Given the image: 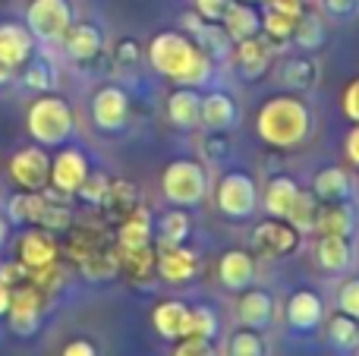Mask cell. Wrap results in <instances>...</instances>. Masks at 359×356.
I'll return each mask as SVG.
<instances>
[{"mask_svg":"<svg viewBox=\"0 0 359 356\" xmlns=\"http://www.w3.org/2000/svg\"><path fill=\"white\" fill-rule=\"evenodd\" d=\"M155 243V218H151V208L139 205L133 208V214H126L117 224V237L114 246L117 249H139V246Z\"/></svg>","mask_w":359,"mask_h":356,"instance_id":"19","label":"cell"},{"mask_svg":"<svg viewBox=\"0 0 359 356\" xmlns=\"http://www.w3.org/2000/svg\"><path fill=\"white\" fill-rule=\"evenodd\" d=\"M353 243L350 237H318L316 243V262L328 275H344L353 268Z\"/></svg>","mask_w":359,"mask_h":356,"instance_id":"26","label":"cell"},{"mask_svg":"<svg viewBox=\"0 0 359 356\" xmlns=\"http://www.w3.org/2000/svg\"><path fill=\"white\" fill-rule=\"evenodd\" d=\"M192 233L189 208H170L158 221V243L155 246H183Z\"/></svg>","mask_w":359,"mask_h":356,"instance_id":"34","label":"cell"},{"mask_svg":"<svg viewBox=\"0 0 359 356\" xmlns=\"http://www.w3.org/2000/svg\"><path fill=\"white\" fill-rule=\"evenodd\" d=\"M104 246H111V240H107V233L101 227L82 224V227H69L67 231V243L60 246V256H69L73 265H82L88 256H95Z\"/></svg>","mask_w":359,"mask_h":356,"instance_id":"24","label":"cell"},{"mask_svg":"<svg viewBox=\"0 0 359 356\" xmlns=\"http://www.w3.org/2000/svg\"><path fill=\"white\" fill-rule=\"evenodd\" d=\"M73 22L76 19L69 0H32L25 10V25L32 38L41 44H60Z\"/></svg>","mask_w":359,"mask_h":356,"instance_id":"6","label":"cell"},{"mask_svg":"<svg viewBox=\"0 0 359 356\" xmlns=\"http://www.w3.org/2000/svg\"><path fill=\"white\" fill-rule=\"evenodd\" d=\"M6 174L16 183V189H25V193H44L50 180V155L41 149V145H25V149H16L6 161Z\"/></svg>","mask_w":359,"mask_h":356,"instance_id":"9","label":"cell"},{"mask_svg":"<svg viewBox=\"0 0 359 356\" xmlns=\"http://www.w3.org/2000/svg\"><path fill=\"white\" fill-rule=\"evenodd\" d=\"M189 315L192 306L183 300H161L155 309H151V325L161 334L164 341H183L189 338Z\"/></svg>","mask_w":359,"mask_h":356,"instance_id":"17","label":"cell"},{"mask_svg":"<svg viewBox=\"0 0 359 356\" xmlns=\"http://www.w3.org/2000/svg\"><path fill=\"white\" fill-rule=\"evenodd\" d=\"M50 199V196H48ZM73 208L69 205H63V202H54L50 199L48 202V208H44V214H41V221H38V227H44V231H50V233H67L69 227H73Z\"/></svg>","mask_w":359,"mask_h":356,"instance_id":"45","label":"cell"},{"mask_svg":"<svg viewBox=\"0 0 359 356\" xmlns=\"http://www.w3.org/2000/svg\"><path fill=\"white\" fill-rule=\"evenodd\" d=\"M227 155H233V136L224 130H208L202 139V158L205 161H224Z\"/></svg>","mask_w":359,"mask_h":356,"instance_id":"46","label":"cell"},{"mask_svg":"<svg viewBox=\"0 0 359 356\" xmlns=\"http://www.w3.org/2000/svg\"><path fill=\"white\" fill-rule=\"evenodd\" d=\"M29 284L41 290L44 296H54V294H60V290L67 287V268H63L60 259H57V262L44 265V268L29 271Z\"/></svg>","mask_w":359,"mask_h":356,"instance_id":"41","label":"cell"},{"mask_svg":"<svg viewBox=\"0 0 359 356\" xmlns=\"http://www.w3.org/2000/svg\"><path fill=\"white\" fill-rule=\"evenodd\" d=\"M92 123L98 132H123L130 126V95L120 85H101L92 95Z\"/></svg>","mask_w":359,"mask_h":356,"instance_id":"10","label":"cell"},{"mask_svg":"<svg viewBox=\"0 0 359 356\" xmlns=\"http://www.w3.org/2000/svg\"><path fill=\"white\" fill-rule=\"evenodd\" d=\"M325 38H328V29H325L322 16L312 10H306L303 16L297 19V29H293V44L297 48H303L306 54H312V50H318L325 44Z\"/></svg>","mask_w":359,"mask_h":356,"instance_id":"37","label":"cell"},{"mask_svg":"<svg viewBox=\"0 0 359 356\" xmlns=\"http://www.w3.org/2000/svg\"><path fill=\"white\" fill-rule=\"evenodd\" d=\"M224 32L230 35V41H243V38H252L262 32V16L252 4H230L227 13L221 16Z\"/></svg>","mask_w":359,"mask_h":356,"instance_id":"31","label":"cell"},{"mask_svg":"<svg viewBox=\"0 0 359 356\" xmlns=\"http://www.w3.org/2000/svg\"><path fill=\"white\" fill-rule=\"evenodd\" d=\"M297 193H299V183L293 180V177H287V174L271 177L268 186H265V196H262V205H265L268 218H284L287 221V212H290Z\"/></svg>","mask_w":359,"mask_h":356,"instance_id":"32","label":"cell"},{"mask_svg":"<svg viewBox=\"0 0 359 356\" xmlns=\"http://www.w3.org/2000/svg\"><path fill=\"white\" fill-rule=\"evenodd\" d=\"M240 123V107L227 92H208L202 95V114H198V126L205 130H224L230 132Z\"/></svg>","mask_w":359,"mask_h":356,"instance_id":"22","label":"cell"},{"mask_svg":"<svg viewBox=\"0 0 359 356\" xmlns=\"http://www.w3.org/2000/svg\"><path fill=\"white\" fill-rule=\"evenodd\" d=\"M145 57H149L151 69L158 76L186 88L205 85L211 79V73H215V63L208 60V54L183 32H161V35H155L149 41V48H145Z\"/></svg>","mask_w":359,"mask_h":356,"instance_id":"1","label":"cell"},{"mask_svg":"<svg viewBox=\"0 0 359 356\" xmlns=\"http://www.w3.org/2000/svg\"><path fill=\"white\" fill-rule=\"evenodd\" d=\"M278 76H280V82H284V88H290V92H309L318 82V63L312 54L284 57L278 67Z\"/></svg>","mask_w":359,"mask_h":356,"instance_id":"27","label":"cell"},{"mask_svg":"<svg viewBox=\"0 0 359 356\" xmlns=\"http://www.w3.org/2000/svg\"><path fill=\"white\" fill-rule=\"evenodd\" d=\"M322 10L334 19H353L359 13V0H322Z\"/></svg>","mask_w":359,"mask_h":356,"instance_id":"54","label":"cell"},{"mask_svg":"<svg viewBox=\"0 0 359 356\" xmlns=\"http://www.w3.org/2000/svg\"><path fill=\"white\" fill-rule=\"evenodd\" d=\"M312 193L318 196V202H350L353 196V177L344 167H322L312 177Z\"/></svg>","mask_w":359,"mask_h":356,"instance_id":"29","label":"cell"},{"mask_svg":"<svg viewBox=\"0 0 359 356\" xmlns=\"http://www.w3.org/2000/svg\"><path fill=\"white\" fill-rule=\"evenodd\" d=\"M60 44L76 63H92V60H98L101 57L104 35H101V29L98 25H92V22H73Z\"/></svg>","mask_w":359,"mask_h":356,"instance_id":"20","label":"cell"},{"mask_svg":"<svg viewBox=\"0 0 359 356\" xmlns=\"http://www.w3.org/2000/svg\"><path fill=\"white\" fill-rule=\"evenodd\" d=\"M107 183H111V177L88 174V180L82 183V189L76 196H82V202H88V205H101V199H104V193H107Z\"/></svg>","mask_w":359,"mask_h":356,"instance_id":"49","label":"cell"},{"mask_svg":"<svg viewBox=\"0 0 359 356\" xmlns=\"http://www.w3.org/2000/svg\"><path fill=\"white\" fill-rule=\"evenodd\" d=\"M158 249V262L155 271L164 284H174V287H183V284L196 281L198 275V256L189 249V246H155Z\"/></svg>","mask_w":359,"mask_h":356,"instance_id":"12","label":"cell"},{"mask_svg":"<svg viewBox=\"0 0 359 356\" xmlns=\"http://www.w3.org/2000/svg\"><path fill=\"white\" fill-rule=\"evenodd\" d=\"M192 41L208 54L211 63H224V60H230V54H233V41H230V35L224 32L221 22H205L202 29L196 32Z\"/></svg>","mask_w":359,"mask_h":356,"instance_id":"35","label":"cell"},{"mask_svg":"<svg viewBox=\"0 0 359 356\" xmlns=\"http://www.w3.org/2000/svg\"><path fill=\"white\" fill-rule=\"evenodd\" d=\"M35 54V38H32L25 22H0V57L19 69L29 57Z\"/></svg>","mask_w":359,"mask_h":356,"instance_id":"23","label":"cell"},{"mask_svg":"<svg viewBox=\"0 0 359 356\" xmlns=\"http://www.w3.org/2000/svg\"><path fill=\"white\" fill-rule=\"evenodd\" d=\"M142 205V193H139V186L133 180H117V177H111V183H107V193L104 199H101V212H104V218L111 221V224H120V221L126 218V214H133V208Z\"/></svg>","mask_w":359,"mask_h":356,"instance_id":"21","label":"cell"},{"mask_svg":"<svg viewBox=\"0 0 359 356\" xmlns=\"http://www.w3.org/2000/svg\"><path fill=\"white\" fill-rule=\"evenodd\" d=\"M337 313L359 322V278H350V281L341 284V290H337Z\"/></svg>","mask_w":359,"mask_h":356,"instance_id":"47","label":"cell"},{"mask_svg":"<svg viewBox=\"0 0 359 356\" xmlns=\"http://www.w3.org/2000/svg\"><path fill=\"white\" fill-rule=\"evenodd\" d=\"M318 205H322V202H318V196L312 193V189H303V186H299L297 199H293L290 212H287V221H290V224L297 227L299 233H309V231H312V221H316Z\"/></svg>","mask_w":359,"mask_h":356,"instance_id":"40","label":"cell"},{"mask_svg":"<svg viewBox=\"0 0 359 356\" xmlns=\"http://www.w3.org/2000/svg\"><path fill=\"white\" fill-rule=\"evenodd\" d=\"M25 130H29L32 142L41 145V149H60L76 132V114L67 98L44 92L25 111Z\"/></svg>","mask_w":359,"mask_h":356,"instance_id":"3","label":"cell"},{"mask_svg":"<svg viewBox=\"0 0 359 356\" xmlns=\"http://www.w3.org/2000/svg\"><path fill=\"white\" fill-rule=\"evenodd\" d=\"M198 114H202V95L196 88L177 85L168 95V120L180 130H196L198 126Z\"/></svg>","mask_w":359,"mask_h":356,"instance_id":"28","label":"cell"},{"mask_svg":"<svg viewBox=\"0 0 359 356\" xmlns=\"http://www.w3.org/2000/svg\"><path fill=\"white\" fill-rule=\"evenodd\" d=\"M60 356H98V347H95L88 338H73L60 350Z\"/></svg>","mask_w":359,"mask_h":356,"instance_id":"56","label":"cell"},{"mask_svg":"<svg viewBox=\"0 0 359 356\" xmlns=\"http://www.w3.org/2000/svg\"><path fill=\"white\" fill-rule=\"evenodd\" d=\"M303 243V233L284 218H268V221H259L252 227V237H249V246H252V256H262V259H284V256H293Z\"/></svg>","mask_w":359,"mask_h":356,"instance_id":"7","label":"cell"},{"mask_svg":"<svg viewBox=\"0 0 359 356\" xmlns=\"http://www.w3.org/2000/svg\"><path fill=\"white\" fill-rule=\"evenodd\" d=\"M328 344L334 347L337 353L359 350V322L350 319V315H344V313H337L334 319L328 322Z\"/></svg>","mask_w":359,"mask_h":356,"instance_id":"38","label":"cell"},{"mask_svg":"<svg viewBox=\"0 0 359 356\" xmlns=\"http://www.w3.org/2000/svg\"><path fill=\"white\" fill-rule=\"evenodd\" d=\"M10 79H13V67L4 60V57H0V85H6Z\"/></svg>","mask_w":359,"mask_h":356,"instance_id":"61","label":"cell"},{"mask_svg":"<svg viewBox=\"0 0 359 356\" xmlns=\"http://www.w3.org/2000/svg\"><path fill=\"white\" fill-rule=\"evenodd\" d=\"M22 82H25V88H32V92H50V88H54V67H50L48 60H41V57H35L32 54L29 60L22 63Z\"/></svg>","mask_w":359,"mask_h":356,"instance_id":"42","label":"cell"},{"mask_svg":"<svg viewBox=\"0 0 359 356\" xmlns=\"http://www.w3.org/2000/svg\"><path fill=\"white\" fill-rule=\"evenodd\" d=\"M230 57H233L236 73H240L246 82H255L259 76L268 73V67H271L274 48L262 35H252V38H243V41H233V54Z\"/></svg>","mask_w":359,"mask_h":356,"instance_id":"14","label":"cell"},{"mask_svg":"<svg viewBox=\"0 0 359 356\" xmlns=\"http://www.w3.org/2000/svg\"><path fill=\"white\" fill-rule=\"evenodd\" d=\"M255 132L271 149H297L312 136V111L299 95H271L259 107Z\"/></svg>","mask_w":359,"mask_h":356,"instance_id":"2","label":"cell"},{"mask_svg":"<svg viewBox=\"0 0 359 356\" xmlns=\"http://www.w3.org/2000/svg\"><path fill=\"white\" fill-rule=\"evenodd\" d=\"M344 155H347V161L353 164V167H359V123H353V130L344 139Z\"/></svg>","mask_w":359,"mask_h":356,"instance_id":"57","label":"cell"},{"mask_svg":"<svg viewBox=\"0 0 359 356\" xmlns=\"http://www.w3.org/2000/svg\"><path fill=\"white\" fill-rule=\"evenodd\" d=\"M233 0H192V10L205 19V22H221V16L227 13V6Z\"/></svg>","mask_w":359,"mask_h":356,"instance_id":"52","label":"cell"},{"mask_svg":"<svg viewBox=\"0 0 359 356\" xmlns=\"http://www.w3.org/2000/svg\"><path fill=\"white\" fill-rule=\"evenodd\" d=\"M215 205L224 218L246 221L259 208V186L246 170H227L215 186Z\"/></svg>","mask_w":359,"mask_h":356,"instance_id":"5","label":"cell"},{"mask_svg":"<svg viewBox=\"0 0 359 356\" xmlns=\"http://www.w3.org/2000/svg\"><path fill=\"white\" fill-rule=\"evenodd\" d=\"M139 57H142V48L136 44V38H117V44H114V63L123 69L136 67Z\"/></svg>","mask_w":359,"mask_h":356,"instance_id":"48","label":"cell"},{"mask_svg":"<svg viewBox=\"0 0 359 356\" xmlns=\"http://www.w3.org/2000/svg\"><path fill=\"white\" fill-rule=\"evenodd\" d=\"M170 356H217V350L208 338H183L174 344Z\"/></svg>","mask_w":359,"mask_h":356,"instance_id":"50","label":"cell"},{"mask_svg":"<svg viewBox=\"0 0 359 356\" xmlns=\"http://www.w3.org/2000/svg\"><path fill=\"white\" fill-rule=\"evenodd\" d=\"M293 29H297V19L284 16V13H274L265 6V13H262V32L259 35L265 38L268 44H290L293 41Z\"/></svg>","mask_w":359,"mask_h":356,"instance_id":"39","label":"cell"},{"mask_svg":"<svg viewBox=\"0 0 359 356\" xmlns=\"http://www.w3.org/2000/svg\"><path fill=\"white\" fill-rule=\"evenodd\" d=\"M161 193L174 208L202 205V199L208 196V170H205V164L192 161V158L170 161L161 174Z\"/></svg>","mask_w":359,"mask_h":356,"instance_id":"4","label":"cell"},{"mask_svg":"<svg viewBox=\"0 0 359 356\" xmlns=\"http://www.w3.org/2000/svg\"><path fill=\"white\" fill-rule=\"evenodd\" d=\"M16 259L29 271L57 262V259H60V243H57V233L44 231V227H32V231H25L22 237H19V243H16Z\"/></svg>","mask_w":359,"mask_h":356,"instance_id":"13","label":"cell"},{"mask_svg":"<svg viewBox=\"0 0 359 356\" xmlns=\"http://www.w3.org/2000/svg\"><path fill=\"white\" fill-rule=\"evenodd\" d=\"M10 294H13V287H6V284L0 281V319H4L6 309H10Z\"/></svg>","mask_w":359,"mask_h":356,"instance_id":"59","label":"cell"},{"mask_svg":"<svg viewBox=\"0 0 359 356\" xmlns=\"http://www.w3.org/2000/svg\"><path fill=\"white\" fill-rule=\"evenodd\" d=\"M0 281L6 287H19V284L29 281V268L19 259H6V262H0Z\"/></svg>","mask_w":359,"mask_h":356,"instance_id":"51","label":"cell"},{"mask_svg":"<svg viewBox=\"0 0 359 356\" xmlns=\"http://www.w3.org/2000/svg\"><path fill=\"white\" fill-rule=\"evenodd\" d=\"M316 237H350L353 233V208L347 202H322L312 221Z\"/></svg>","mask_w":359,"mask_h":356,"instance_id":"25","label":"cell"},{"mask_svg":"<svg viewBox=\"0 0 359 356\" xmlns=\"http://www.w3.org/2000/svg\"><path fill=\"white\" fill-rule=\"evenodd\" d=\"M48 202H50L48 193H25V189H19V193L6 202V221L16 227H38Z\"/></svg>","mask_w":359,"mask_h":356,"instance_id":"30","label":"cell"},{"mask_svg":"<svg viewBox=\"0 0 359 356\" xmlns=\"http://www.w3.org/2000/svg\"><path fill=\"white\" fill-rule=\"evenodd\" d=\"M44 309H48V296L25 281V284H19V287H13L10 309H6L4 319L10 322V331L16 334V338H32V334H38V328H41Z\"/></svg>","mask_w":359,"mask_h":356,"instance_id":"8","label":"cell"},{"mask_svg":"<svg viewBox=\"0 0 359 356\" xmlns=\"http://www.w3.org/2000/svg\"><path fill=\"white\" fill-rule=\"evenodd\" d=\"M205 25V19L198 16L196 10H189V13H183L180 16V29H183V35H189V38H196V32Z\"/></svg>","mask_w":359,"mask_h":356,"instance_id":"58","label":"cell"},{"mask_svg":"<svg viewBox=\"0 0 359 356\" xmlns=\"http://www.w3.org/2000/svg\"><path fill=\"white\" fill-rule=\"evenodd\" d=\"M92 174V164H88V155L76 145H67L60 149L54 158H50V180H48V189L60 196H76L82 189V183L88 180Z\"/></svg>","mask_w":359,"mask_h":356,"instance_id":"11","label":"cell"},{"mask_svg":"<svg viewBox=\"0 0 359 356\" xmlns=\"http://www.w3.org/2000/svg\"><path fill=\"white\" fill-rule=\"evenodd\" d=\"M236 319L243 328H252V331H265L274 319V300L268 290L262 287H246L240 290V300H236Z\"/></svg>","mask_w":359,"mask_h":356,"instance_id":"16","label":"cell"},{"mask_svg":"<svg viewBox=\"0 0 359 356\" xmlns=\"http://www.w3.org/2000/svg\"><path fill=\"white\" fill-rule=\"evenodd\" d=\"M6 237H10V221H6V214H0V252L6 246Z\"/></svg>","mask_w":359,"mask_h":356,"instance_id":"60","label":"cell"},{"mask_svg":"<svg viewBox=\"0 0 359 356\" xmlns=\"http://www.w3.org/2000/svg\"><path fill=\"white\" fill-rule=\"evenodd\" d=\"M227 353L230 356H268V344L262 338V331H252V328H243L233 338L227 341Z\"/></svg>","mask_w":359,"mask_h":356,"instance_id":"43","label":"cell"},{"mask_svg":"<svg viewBox=\"0 0 359 356\" xmlns=\"http://www.w3.org/2000/svg\"><path fill=\"white\" fill-rule=\"evenodd\" d=\"M341 107L350 123H359V76L347 82V88H344V95H341Z\"/></svg>","mask_w":359,"mask_h":356,"instance_id":"53","label":"cell"},{"mask_svg":"<svg viewBox=\"0 0 359 356\" xmlns=\"http://www.w3.org/2000/svg\"><path fill=\"white\" fill-rule=\"evenodd\" d=\"M243 4H265V0H243Z\"/></svg>","mask_w":359,"mask_h":356,"instance_id":"62","label":"cell"},{"mask_svg":"<svg viewBox=\"0 0 359 356\" xmlns=\"http://www.w3.org/2000/svg\"><path fill=\"white\" fill-rule=\"evenodd\" d=\"M217 331H221V319L211 306H192L189 315V338H208L215 341Z\"/></svg>","mask_w":359,"mask_h":356,"instance_id":"44","label":"cell"},{"mask_svg":"<svg viewBox=\"0 0 359 356\" xmlns=\"http://www.w3.org/2000/svg\"><path fill=\"white\" fill-rule=\"evenodd\" d=\"M79 268V275L86 278V281L92 284H101V281H111V278L120 275V262H117V249L111 246H104V249H98L95 256H88L82 265H76Z\"/></svg>","mask_w":359,"mask_h":356,"instance_id":"36","label":"cell"},{"mask_svg":"<svg viewBox=\"0 0 359 356\" xmlns=\"http://www.w3.org/2000/svg\"><path fill=\"white\" fill-rule=\"evenodd\" d=\"M217 281L227 290L240 294V290L255 284V256L249 249H227L217 262Z\"/></svg>","mask_w":359,"mask_h":356,"instance_id":"18","label":"cell"},{"mask_svg":"<svg viewBox=\"0 0 359 356\" xmlns=\"http://www.w3.org/2000/svg\"><path fill=\"white\" fill-rule=\"evenodd\" d=\"M325 322V300L309 287H299L290 294L287 300V325L299 334L316 331L318 325Z\"/></svg>","mask_w":359,"mask_h":356,"instance_id":"15","label":"cell"},{"mask_svg":"<svg viewBox=\"0 0 359 356\" xmlns=\"http://www.w3.org/2000/svg\"><path fill=\"white\" fill-rule=\"evenodd\" d=\"M117 249V246H114ZM117 262L130 281H149L155 275V262H158V249L155 243L139 246V249H117Z\"/></svg>","mask_w":359,"mask_h":356,"instance_id":"33","label":"cell"},{"mask_svg":"<svg viewBox=\"0 0 359 356\" xmlns=\"http://www.w3.org/2000/svg\"><path fill=\"white\" fill-rule=\"evenodd\" d=\"M265 6L274 13H284V16H290V19H299L306 13L303 0H265Z\"/></svg>","mask_w":359,"mask_h":356,"instance_id":"55","label":"cell"}]
</instances>
